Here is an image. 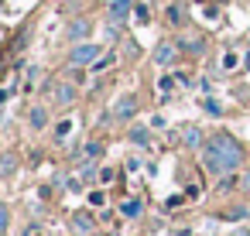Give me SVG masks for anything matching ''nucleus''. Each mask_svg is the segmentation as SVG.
Segmentation results:
<instances>
[{"mask_svg": "<svg viewBox=\"0 0 250 236\" xmlns=\"http://www.w3.org/2000/svg\"><path fill=\"white\" fill-rule=\"evenodd\" d=\"M233 236H250V229H236V233H233Z\"/></svg>", "mask_w": 250, "mask_h": 236, "instance_id": "obj_28", "label": "nucleus"}, {"mask_svg": "<svg viewBox=\"0 0 250 236\" xmlns=\"http://www.w3.org/2000/svg\"><path fill=\"white\" fill-rule=\"evenodd\" d=\"M69 130H72V120H62V123H59V127H55V134H59V137H65V134H69Z\"/></svg>", "mask_w": 250, "mask_h": 236, "instance_id": "obj_22", "label": "nucleus"}, {"mask_svg": "<svg viewBox=\"0 0 250 236\" xmlns=\"http://www.w3.org/2000/svg\"><path fill=\"white\" fill-rule=\"evenodd\" d=\"M79 175H83V178H93V175H96V168H93V157H86V161H83Z\"/></svg>", "mask_w": 250, "mask_h": 236, "instance_id": "obj_18", "label": "nucleus"}, {"mask_svg": "<svg viewBox=\"0 0 250 236\" xmlns=\"http://www.w3.org/2000/svg\"><path fill=\"white\" fill-rule=\"evenodd\" d=\"M89 31H93V28H89V21H86V18H79V21H72V24H69V38H72V41H86V38H89Z\"/></svg>", "mask_w": 250, "mask_h": 236, "instance_id": "obj_9", "label": "nucleus"}, {"mask_svg": "<svg viewBox=\"0 0 250 236\" xmlns=\"http://www.w3.org/2000/svg\"><path fill=\"white\" fill-rule=\"evenodd\" d=\"M113 62H117V55H106V59H96V62H93V69L100 72V69H106V65H113Z\"/></svg>", "mask_w": 250, "mask_h": 236, "instance_id": "obj_19", "label": "nucleus"}, {"mask_svg": "<svg viewBox=\"0 0 250 236\" xmlns=\"http://www.w3.org/2000/svg\"><path fill=\"white\" fill-rule=\"evenodd\" d=\"M100 178H103V181H106V185H110V181H113V178H117V171H113V168H103V171H100Z\"/></svg>", "mask_w": 250, "mask_h": 236, "instance_id": "obj_24", "label": "nucleus"}, {"mask_svg": "<svg viewBox=\"0 0 250 236\" xmlns=\"http://www.w3.org/2000/svg\"><path fill=\"white\" fill-rule=\"evenodd\" d=\"M76 96H79V89H76L72 82H59V86H52V103H55V106H72Z\"/></svg>", "mask_w": 250, "mask_h": 236, "instance_id": "obj_5", "label": "nucleus"}, {"mask_svg": "<svg viewBox=\"0 0 250 236\" xmlns=\"http://www.w3.org/2000/svg\"><path fill=\"white\" fill-rule=\"evenodd\" d=\"M130 7H134V0H106V14H110L113 24H120L130 14Z\"/></svg>", "mask_w": 250, "mask_h": 236, "instance_id": "obj_7", "label": "nucleus"}, {"mask_svg": "<svg viewBox=\"0 0 250 236\" xmlns=\"http://www.w3.org/2000/svg\"><path fill=\"white\" fill-rule=\"evenodd\" d=\"M72 226L86 236V233H93V216H89V212H76V216H72Z\"/></svg>", "mask_w": 250, "mask_h": 236, "instance_id": "obj_11", "label": "nucleus"}, {"mask_svg": "<svg viewBox=\"0 0 250 236\" xmlns=\"http://www.w3.org/2000/svg\"><path fill=\"white\" fill-rule=\"evenodd\" d=\"M89 202H93V205H103V202H106V195H103V192H93V195H89Z\"/></svg>", "mask_w": 250, "mask_h": 236, "instance_id": "obj_25", "label": "nucleus"}, {"mask_svg": "<svg viewBox=\"0 0 250 236\" xmlns=\"http://www.w3.org/2000/svg\"><path fill=\"white\" fill-rule=\"evenodd\" d=\"M24 236H42V226H28V229H24Z\"/></svg>", "mask_w": 250, "mask_h": 236, "instance_id": "obj_27", "label": "nucleus"}, {"mask_svg": "<svg viewBox=\"0 0 250 236\" xmlns=\"http://www.w3.org/2000/svg\"><path fill=\"white\" fill-rule=\"evenodd\" d=\"M202 110H206L209 117H219V113H223V106H219L216 99H206V103H202Z\"/></svg>", "mask_w": 250, "mask_h": 236, "instance_id": "obj_17", "label": "nucleus"}, {"mask_svg": "<svg viewBox=\"0 0 250 236\" xmlns=\"http://www.w3.org/2000/svg\"><path fill=\"white\" fill-rule=\"evenodd\" d=\"M182 18H185V14H182V4H171V7H168V21H171V24H182Z\"/></svg>", "mask_w": 250, "mask_h": 236, "instance_id": "obj_16", "label": "nucleus"}, {"mask_svg": "<svg viewBox=\"0 0 250 236\" xmlns=\"http://www.w3.org/2000/svg\"><path fill=\"white\" fill-rule=\"evenodd\" d=\"M175 45H178L182 52H188V55H202V52H206V38H202V35H192V31H188V35H178Z\"/></svg>", "mask_w": 250, "mask_h": 236, "instance_id": "obj_6", "label": "nucleus"}, {"mask_svg": "<svg viewBox=\"0 0 250 236\" xmlns=\"http://www.w3.org/2000/svg\"><path fill=\"white\" fill-rule=\"evenodd\" d=\"M182 144H185V147H192V151H195V147H202V144H206V140H202V130H199L195 123L182 127Z\"/></svg>", "mask_w": 250, "mask_h": 236, "instance_id": "obj_8", "label": "nucleus"}, {"mask_svg": "<svg viewBox=\"0 0 250 236\" xmlns=\"http://www.w3.org/2000/svg\"><path fill=\"white\" fill-rule=\"evenodd\" d=\"M236 62H240V59H236V52H226V59H223V69H236Z\"/></svg>", "mask_w": 250, "mask_h": 236, "instance_id": "obj_21", "label": "nucleus"}, {"mask_svg": "<svg viewBox=\"0 0 250 236\" xmlns=\"http://www.w3.org/2000/svg\"><path fill=\"white\" fill-rule=\"evenodd\" d=\"M240 188H243V192H250V171H243V178H240Z\"/></svg>", "mask_w": 250, "mask_h": 236, "instance_id": "obj_26", "label": "nucleus"}, {"mask_svg": "<svg viewBox=\"0 0 250 236\" xmlns=\"http://www.w3.org/2000/svg\"><path fill=\"white\" fill-rule=\"evenodd\" d=\"M14 168H18V154H0V175H14Z\"/></svg>", "mask_w": 250, "mask_h": 236, "instance_id": "obj_14", "label": "nucleus"}, {"mask_svg": "<svg viewBox=\"0 0 250 236\" xmlns=\"http://www.w3.org/2000/svg\"><path fill=\"white\" fill-rule=\"evenodd\" d=\"M4 233H7V205L0 202V236H4Z\"/></svg>", "mask_w": 250, "mask_h": 236, "instance_id": "obj_20", "label": "nucleus"}, {"mask_svg": "<svg viewBox=\"0 0 250 236\" xmlns=\"http://www.w3.org/2000/svg\"><path fill=\"white\" fill-rule=\"evenodd\" d=\"M130 140H134L137 147H147V144H151V134H147V127H130Z\"/></svg>", "mask_w": 250, "mask_h": 236, "instance_id": "obj_13", "label": "nucleus"}, {"mask_svg": "<svg viewBox=\"0 0 250 236\" xmlns=\"http://www.w3.org/2000/svg\"><path fill=\"white\" fill-rule=\"evenodd\" d=\"M134 113H137V96L134 93H124L113 103V120H134Z\"/></svg>", "mask_w": 250, "mask_h": 236, "instance_id": "obj_4", "label": "nucleus"}, {"mask_svg": "<svg viewBox=\"0 0 250 236\" xmlns=\"http://www.w3.org/2000/svg\"><path fill=\"white\" fill-rule=\"evenodd\" d=\"M96 59H100V45H93V41H76V48L69 52V65L72 69H86Z\"/></svg>", "mask_w": 250, "mask_h": 236, "instance_id": "obj_2", "label": "nucleus"}, {"mask_svg": "<svg viewBox=\"0 0 250 236\" xmlns=\"http://www.w3.org/2000/svg\"><path fill=\"white\" fill-rule=\"evenodd\" d=\"M178 45L175 41H158L154 45V62H158V69H171L175 62H178Z\"/></svg>", "mask_w": 250, "mask_h": 236, "instance_id": "obj_3", "label": "nucleus"}, {"mask_svg": "<svg viewBox=\"0 0 250 236\" xmlns=\"http://www.w3.org/2000/svg\"><path fill=\"white\" fill-rule=\"evenodd\" d=\"M28 123H31L35 130H42V127L48 123V110H45V106H35V110L28 113Z\"/></svg>", "mask_w": 250, "mask_h": 236, "instance_id": "obj_10", "label": "nucleus"}, {"mask_svg": "<svg viewBox=\"0 0 250 236\" xmlns=\"http://www.w3.org/2000/svg\"><path fill=\"white\" fill-rule=\"evenodd\" d=\"M175 86H178V76H161V82H158V93L168 99V96L175 93Z\"/></svg>", "mask_w": 250, "mask_h": 236, "instance_id": "obj_12", "label": "nucleus"}, {"mask_svg": "<svg viewBox=\"0 0 250 236\" xmlns=\"http://www.w3.org/2000/svg\"><path fill=\"white\" fill-rule=\"evenodd\" d=\"M243 144L233 137V134H216V137H209L206 144H202V164H206V171L209 175H216V178H226V175H233L240 164H243Z\"/></svg>", "mask_w": 250, "mask_h": 236, "instance_id": "obj_1", "label": "nucleus"}, {"mask_svg": "<svg viewBox=\"0 0 250 236\" xmlns=\"http://www.w3.org/2000/svg\"><path fill=\"white\" fill-rule=\"evenodd\" d=\"M141 209H144V205H141V198H127V202L120 205V212H124L127 219H134V216H141Z\"/></svg>", "mask_w": 250, "mask_h": 236, "instance_id": "obj_15", "label": "nucleus"}, {"mask_svg": "<svg viewBox=\"0 0 250 236\" xmlns=\"http://www.w3.org/2000/svg\"><path fill=\"white\" fill-rule=\"evenodd\" d=\"M100 151H103V147H100V144H96V140H93V144H89V147H86V151H83V154H86V157H100Z\"/></svg>", "mask_w": 250, "mask_h": 236, "instance_id": "obj_23", "label": "nucleus"}]
</instances>
